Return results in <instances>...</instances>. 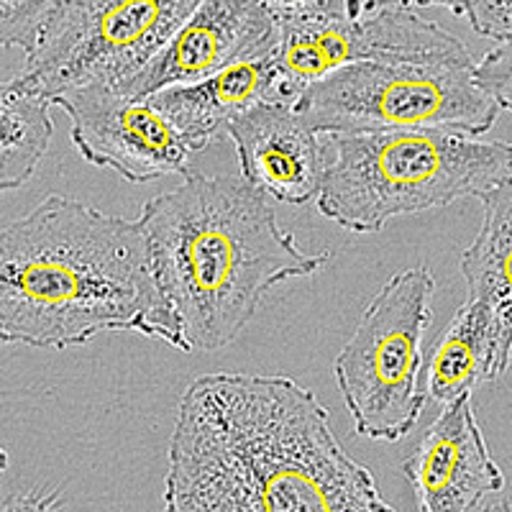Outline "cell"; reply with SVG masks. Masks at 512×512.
<instances>
[{
    "label": "cell",
    "instance_id": "cell-8",
    "mask_svg": "<svg viewBox=\"0 0 512 512\" xmlns=\"http://www.w3.org/2000/svg\"><path fill=\"white\" fill-rule=\"evenodd\" d=\"M433 287L436 277L425 267L392 274L336 356V382L356 436L400 441L418 423L428 400L418 377Z\"/></svg>",
    "mask_w": 512,
    "mask_h": 512
},
{
    "label": "cell",
    "instance_id": "cell-10",
    "mask_svg": "<svg viewBox=\"0 0 512 512\" xmlns=\"http://www.w3.org/2000/svg\"><path fill=\"white\" fill-rule=\"evenodd\" d=\"M277 29L262 0H205L187 18L167 47L118 93L149 100L157 93L195 85L233 64L267 57Z\"/></svg>",
    "mask_w": 512,
    "mask_h": 512
},
{
    "label": "cell",
    "instance_id": "cell-11",
    "mask_svg": "<svg viewBox=\"0 0 512 512\" xmlns=\"http://www.w3.org/2000/svg\"><path fill=\"white\" fill-rule=\"evenodd\" d=\"M420 512H474L505 489L472 408V397L443 405L402 464Z\"/></svg>",
    "mask_w": 512,
    "mask_h": 512
},
{
    "label": "cell",
    "instance_id": "cell-20",
    "mask_svg": "<svg viewBox=\"0 0 512 512\" xmlns=\"http://www.w3.org/2000/svg\"><path fill=\"white\" fill-rule=\"evenodd\" d=\"M474 512H512V505H510V500H507V497L500 492V495L487 497V500H484Z\"/></svg>",
    "mask_w": 512,
    "mask_h": 512
},
{
    "label": "cell",
    "instance_id": "cell-15",
    "mask_svg": "<svg viewBox=\"0 0 512 512\" xmlns=\"http://www.w3.org/2000/svg\"><path fill=\"white\" fill-rule=\"evenodd\" d=\"M505 372L495 318L487 305L466 297L433 346L428 397L451 405L461 397H472L479 384L495 382Z\"/></svg>",
    "mask_w": 512,
    "mask_h": 512
},
{
    "label": "cell",
    "instance_id": "cell-16",
    "mask_svg": "<svg viewBox=\"0 0 512 512\" xmlns=\"http://www.w3.org/2000/svg\"><path fill=\"white\" fill-rule=\"evenodd\" d=\"M52 105L16 80L0 85V190H16L36 172L54 134Z\"/></svg>",
    "mask_w": 512,
    "mask_h": 512
},
{
    "label": "cell",
    "instance_id": "cell-18",
    "mask_svg": "<svg viewBox=\"0 0 512 512\" xmlns=\"http://www.w3.org/2000/svg\"><path fill=\"white\" fill-rule=\"evenodd\" d=\"M474 80L500 105V111L512 113V44H500L484 54L474 67Z\"/></svg>",
    "mask_w": 512,
    "mask_h": 512
},
{
    "label": "cell",
    "instance_id": "cell-7",
    "mask_svg": "<svg viewBox=\"0 0 512 512\" xmlns=\"http://www.w3.org/2000/svg\"><path fill=\"white\" fill-rule=\"evenodd\" d=\"M474 64L356 62L315 82L295 108L318 134L436 128L482 136L500 105L474 80Z\"/></svg>",
    "mask_w": 512,
    "mask_h": 512
},
{
    "label": "cell",
    "instance_id": "cell-2",
    "mask_svg": "<svg viewBox=\"0 0 512 512\" xmlns=\"http://www.w3.org/2000/svg\"><path fill=\"white\" fill-rule=\"evenodd\" d=\"M100 331H134L182 351L141 223L49 195L0 231V338L62 351Z\"/></svg>",
    "mask_w": 512,
    "mask_h": 512
},
{
    "label": "cell",
    "instance_id": "cell-14",
    "mask_svg": "<svg viewBox=\"0 0 512 512\" xmlns=\"http://www.w3.org/2000/svg\"><path fill=\"white\" fill-rule=\"evenodd\" d=\"M484 221L477 239L461 254L469 295L489 308L500 336L502 367L512 361V172L482 195Z\"/></svg>",
    "mask_w": 512,
    "mask_h": 512
},
{
    "label": "cell",
    "instance_id": "cell-1",
    "mask_svg": "<svg viewBox=\"0 0 512 512\" xmlns=\"http://www.w3.org/2000/svg\"><path fill=\"white\" fill-rule=\"evenodd\" d=\"M164 512H395L290 377L203 374L169 438Z\"/></svg>",
    "mask_w": 512,
    "mask_h": 512
},
{
    "label": "cell",
    "instance_id": "cell-17",
    "mask_svg": "<svg viewBox=\"0 0 512 512\" xmlns=\"http://www.w3.org/2000/svg\"><path fill=\"white\" fill-rule=\"evenodd\" d=\"M415 6L446 8L454 16L469 18V24L477 34L502 41V44H512V0H482V3H431V0H420Z\"/></svg>",
    "mask_w": 512,
    "mask_h": 512
},
{
    "label": "cell",
    "instance_id": "cell-12",
    "mask_svg": "<svg viewBox=\"0 0 512 512\" xmlns=\"http://www.w3.org/2000/svg\"><path fill=\"white\" fill-rule=\"evenodd\" d=\"M239 154L241 177L269 200L308 205L320 198L328 146L295 105L262 103L226 128Z\"/></svg>",
    "mask_w": 512,
    "mask_h": 512
},
{
    "label": "cell",
    "instance_id": "cell-5",
    "mask_svg": "<svg viewBox=\"0 0 512 512\" xmlns=\"http://www.w3.org/2000/svg\"><path fill=\"white\" fill-rule=\"evenodd\" d=\"M198 0H0V47L24 52L13 80L47 100L123 90L195 13Z\"/></svg>",
    "mask_w": 512,
    "mask_h": 512
},
{
    "label": "cell",
    "instance_id": "cell-4",
    "mask_svg": "<svg viewBox=\"0 0 512 512\" xmlns=\"http://www.w3.org/2000/svg\"><path fill=\"white\" fill-rule=\"evenodd\" d=\"M333 157L318 210L346 231L377 233L392 218L482 198L512 172V144L436 128L328 136Z\"/></svg>",
    "mask_w": 512,
    "mask_h": 512
},
{
    "label": "cell",
    "instance_id": "cell-9",
    "mask_svg": "<svg viewBox=\"0 0 512 512\" xmlns=\"http://www.w3.org/2000/svg\"><path fill=\"white\" fill-rule=\"evenodd\" d=\"M72 121V144L95 167L113 169L131 185L192 175L190 149L149 100L108 85L72 90L54 100Z\"/></svg>",
    "mask_w": 512,
    "mask_h": 512
},
{
    "label": "cell",
    "instance_id": "cell-3",
    "mask_svg": "<svg viewBox=\"0 0 512 512\" xmlns=\"http://www.w3.org/2000/svg\"><path fill=\"white\" fill-rule=\"evenodd\" d=\"M154 277L180 328L182 351L233 344L269 290L331 259L305 254L244 177L192 172L141 208Z\"/></svg>",
    "mask_w": 512,
    "mask_h": 512
},
{
    "label": "cell",
    "instance_id": "cell-19",
    "mask_svg": "<svg viewBox=\"0 0 512 512\" xmlns=\"http://www.w3.org/2000/svg\"><path fill=\"white\" fill-rule=\"evenodd\" d=\"M62 505L64 500L59 489H49V492L29 489V492L6 495V500H3V510L0 512H57Z\"/></svg>",
    "mask_w": 512,
    "mask_h": 512
},
{
    "label": "cell",
    "instance_id": "cell-6",
    "mask_svg": "<svg viewBox=\"0 0 512 512\" xmlns=\"http://www.w3.org/2000/svg\"><path fill=\"white\" fill-rule=\"evenodd\" d=\"M280 103L295 105L323 77L356 62L474 64L464 41L408 0H272Z\"/></svg>",
    "mask_w": 512,
    "mask_h": 512
},
{
    "label": "cell",
    "instance_id": "cell-13",
    "mask_svg": "<svg viewBox=\"0 0 512 512\" xmlns=\"http://www.w3.org/2000/svg\"><path fill=\"white\" fill-rule=\"evenodd\" d=\"M149 103L175 126L190 152H200L236 118L262 103H280L272 54L228 70L195 85L169 88Z\"/></svg>",
    "mask_w": 512,
    "mask_h": 512
}]
</instances>
